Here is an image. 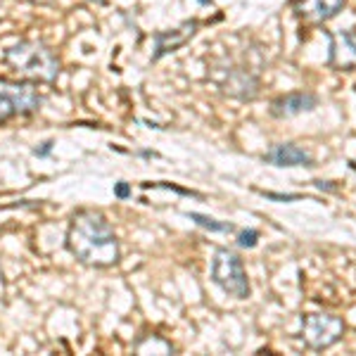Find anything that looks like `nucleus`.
I'll return each mask as SVG.
<instances>
[{
	"label": "nucleus",
	"mask_w": 356,
	"mask_h": 356,
	"mask_svg": "<svg viewBox=\"0 0 356 356\" xmlns=\"http://www.w3.org/2000/svg\"><path fill=\"white\" fill-rule=\"evenodd\" d=\"M5 62L26 81L53 83L60 76V60L41 41H19L5 50Z\"/></svg>",
	"instance_id": "2"
},
{
	"label": "nucleus",
	"mask_w": 356,
	"mask_h": 356,
	"mask_svg": "<svg viewBox=\"0 0 356 356\" xmlns=\"http://www.w3.org/2000/svg\"><path fill=\"white\" fill-rule=\"evenodd\" d=\"M93 3H97V5H105V0H93Z\"/></svg>",
	"instance_id": "19"
},
{
	"label": "nucleus",
	"mask_w": 356,
	"mask_h": 356,
	"mask_svg": "<svg viewBox=\"0 0 356 356\" xmlns=\"http://www.w3.org/2000/svg\"><path fill=\"white\" fill-rule=\"evenodd\" d=\"M41 107V93L31 81L0 79V122L29 117Z\"/></svg>",
	"instance_id": "4"
},
{
	"label": "nucleus",
	"mask_w": 356,
	"mask_h": 356,
	"mask_svg": "<svg viewBox=\"0 0 356 356\" xmlns=\"http://www.w3.org/2000/svg\"><path fill=\"white\" fill-rule=\"evenodd\" d=\"M221 90L238 100H254L259 95V81L247 69H233L226 81L221 83Z\"/></svg>",
	"instance_id": "11"
},
{
	"label": "nucleus",
	"mask_w": 356,
	"mask_h": 356,
	"mask_svg": "<svg viewBox=\"0 0 356 356\" xmlns=\"http://www.w3.org/2000/svg\"><path fill=\"white\" fill-rule=\"evenodd\" d=\"M344 335V321L335 314H304L302 340L314 352H323L337 344Z\"/></svg>",
	"instance_id": "5"
},
{
	"label": "nucleus",
	"mask_w": 356,
	"mask_h": 356,
	"mask_svg": "<svg viewBox=\"0 0 356 356\" xmlns=\"http://www.w3.org/2000/svg\"><path fill=\"white\" fill-rule=\"evenodd\" d=\"M200 5H211V0H197Z\"/></svg>",
	"instance_id": "18"
},
{
	"label": "nucleus",
	"mask_w": 356,
	"mask_h": 356,
	"mask_svg": "<svg viewBox=\"0 0 356 356\" xmlns=\"http://www.w3.org/2000/svg\"><path fill=\"white\" fill-rule=\"evenodd\" d=\"M316 188H318V191H330V193L337 191V186H330V181H316Z\"/></svg>",
	"instance_id": "17"
},
{
	"label": "nucleus",
	"mask_w": 356,
	"mask_h": 356,
	"mask_svg": "<svg viewBox=\"0 0 356 356\" xmlns=\"http://www.w3.org/2000/svg\"><path fill=\"white\" fill-rule=\"evenodd\" d=\"M347 0H292V13L307 26H318L342 13Z\"/></svg>",
	"instance_id": "6"
},
{
	"label": "nucleus",
	"mask_w": 356,
	"mask_h": 356,
	"mask_svg": "<svg viewBox=\"0 0 356 356\" xmlns=\"http://www.w3.org/2000/svg\"><path fill=\"white\" fill-rule=\"evenodd\" d=\"M211 280L235 300L250 297V278H247L245 264L235 252L226 250V247L216 250L214 259H211Z\"/></svg>",
	"instance_id": "3"
},
{
	"label": "nucleus",
	"mask_w": 356,
	"mask_h": 356,
	"mask_svg": "<svg viewBox=\"0 0 356 356\" xmlns=\"http://www.w3.org/2000/svg\"><path fill=\"white\" fill-rule=\"evenodd\" d=\"M264 162L273 166H314L312 154L295 143H275L264 154Z\"/></svg>",
	"instance_id": "10"
},
{
	"label": "nucleus",
	"mask_w": 356,
	"mask_h": 356,
	"mask_svg": "<svg viewBox=\"0 0 356 356\" xmlns=\"http://www.w3.org/2000/svg\"><path fill=\"white\" fill-rule=\"evenodd\" d=\"M330 38V57L328 65L337 72H352L356 69V33L349 29L328 33Z\"/></svg>",
	"instance_id": "7"
},
{
	"label": "nucleus",
	"mask_w": 356,
	"mask_h": 356,
	"mask_svg": "<svg viewBox=\"0 0 356 356\" xmlns=\"http://www.w3.org/2000/svg\"><path fill=\"white\" fill-rule=\"evenodd\" d=\"M257 243H259V231H254V228L243 231L238 235V245L243 247V250H252V247H257Z\"/></svg>",
	"instance_id": "13"
},
{
	"label": "nucleus",
	"mask_w": 356,
	"mask_h": 356,
	"mask_svg": "<svg viewBox=\"0 0 356 356\" xmlns=\"http://www.w3.org/2000/svg\"><path fill=\"white\" fill-rule=\"evenodd\" d=\"M65 245L69 254L86 266L110 268L122 259L119 240L105 214L97 209H79L74 211L67 228Z\"/></svg>",
	"instance_id": "1"
},
{
	"label": "nucleus",
	"mask_w": 356,
	"mask_h": 356,
	"mask_svg": "<svg viewBox=\"0 0 356 356\" xmlns=\"http://www.w3.org/2000/svg\"><path fill=\"white\" fill-rule=\"evenodd\" d=\"M264 197L278 200V202H295V200H302V195H297V193H288V195H280V193H264Z\"/></svg>",
	"instance_id": "14"
},
{
	"label": "nucleus",
	"mask_w": 356,
	"mask_h": 356,
	"mask_svg": "<svg viewBox=\"0 0 356 356\" xmlns=\"http://www.w3.org/2000/svg\"><path fill=\"white\" fill-rule=\"evenodd\" d=\"M188 219L197 223L200 228H204V231H209V233H231L233 231V223H228V221H216V219H211V216H207V214H197V211H188Z\"/></svg>",
	"instance_id": "12"
},
{
	"label": "nucleus",
	"mask_w": 356,
	"mask_h": 356,
	"mask_svg": "<svg viewBox=\"0 0 356 356\" xmlns=\"http://www.w3.org/2000/svg\"><path fill=\"white\" fill-rule=\"evenodd\" d=\"M197 29H200V22L191 19V22H183L181 26L171 29V31H159L157 36H154L152 60H162L164 55L176 53L178 48H183V45H186L195 33H197Z\"/></svg>",
	"instance_id": "9"
},
{
	"label": "nucleus",
	"mask_w": 356,
	"mask_h": 356,
	"mask_svg": "<svg viewBox=\"0 0 356 356\" xmlns=\"http://www.w3.org/2000/svg\"><path fill=\"white\" fill-rule=\"evenodd\" d=\"M318 107V95L312 90H295V93L280 95L271 102V117L275 119H292L304 112H314Z\"/></svg>",
	"instance_id": "8"
},
{
	"label": "nucleus",
	"mask_w": 356,
	"mask_h": 356,
	"mask_svg": "<svg viewBox=\"0 0 356 356\" xmlns=\"http://www.w3.org/2000/svg\"><path fill=\"white\" fill-rule=\"evenodd\" d=\"M50 150H53V140H45L41 147L33 150V154H36V157H45V154H50Z\"/></svg>",
	"instance_id": "16"
},
{
	"label": "nucleus",
	"mask_w": 356,
	"mask_h": 356,
	"mask_svg": "<svg viewBox=\"0 0 356 356\" xmlns=\"http://www.w3.org/2000/svg\"><path fill=\"white\" fill-rule=\"evenodd\" d=\"M129 195H131V188H129V183H126V181H119L117 186H114V197L126 200Z\"/></svg>",
	"instance_id": "15"
}]
</instances>
